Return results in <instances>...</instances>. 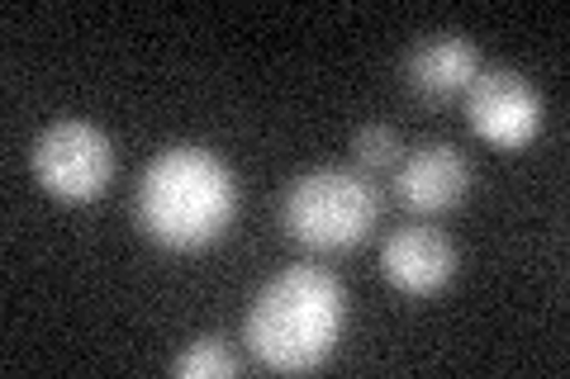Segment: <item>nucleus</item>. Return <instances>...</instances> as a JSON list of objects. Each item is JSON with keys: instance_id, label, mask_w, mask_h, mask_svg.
Wrapping results in <instances>:
<instances>
[{"instance_id": "obj_6", "label": "nucleus", "mask_w": 570, "mask_h": 379, "mask_svg": "<svg viewBox=\"0 0 570 379\" xmlns=\"http://www.w3.org/2000/svg\"><path fill=\"white\" fill-rule=\"evenodd\" d=\"M381 270L409 299H428L456 276V247L433 223H404L381 242Z\"/></svg>"}, {"instance_id": "obj_4", "label": "nucleus", "mask_w": 570, "mask_h": 379, "mask_svg": "<svg viewBox=\"0 0 570 379\" xmlns=\"http://www.w3.org/2000/svg\"><path fill=\"white\" fill-rule=\"evenodd\" d=\"M33 176L48 195L71 205L100 200L115 176V148L91 119H58L33 138Z\"/></svg>"}, {"instance_id": "obj_5", "label": "nucleus", "mask_w": 570, "mask_h": 379, "mask_svg": "<svg viewBox=\"0 0 570 379\" xmlns=\"http://www.w3.org/2000/svg\"><path fill=\"white\" fill-rule=\"evenodd\" d=\"M466 123L494 148H528L542 133V96L523 71L480 67L466 86Z\"/></svg>"}, {"instance_id": "obj_7", "label": "nucleus", "mask_w": 570, "mask_h": 379, "mask_svg": "<svg viewBox=\"0 0 570 379\" xmlns=\"http://www.w3.org/2000/svg\"><path fill=\"white\" fill-rule=\"evenodd\" d=\"M471 161L452 142H419L395 167V200L414 213H448L466 200Z\"/></svg>"}, {"instance_id": "obj_8", "label": "nucleus", "mask_w": 570, "mask_h": 379, "mask_svg": "<svg viewBox=\"0 0 570 379\" xmlns=\"http://www.w3.org/2000/svg\"><path fill=\"white\" fill-rule=\"evenodd\" d=\"M480 71V52L461 33H423L404 58V81L419 90L423 100H448L466 90Z\"/></svg>"}, {"instance_id": "obj_3", "label": "nucleus", "mask_w": 570, "mask_h": 379, "mask_svg": "<svg viewBox=\"0 0 570 379\" xmlns=\"http://www.w3.org/2000/svg\"><path fill=\"white\" fill-rule=\"evenodd\" d=\"M381 219V195L366 171L318 167L285 186L281 228L309 251H352Z\"/></svg>"}, {"instance_id": "obj_10", "label": "nucleus", "mask_w": 570, "mask_h": 379, "mask_svg": "<svg viewBox=\"0 0 570 379\" xmlns=\"http://www.w3.org/2000/svg\"><path fill=\"white\" fill-rule=\"evenodd\" d=\"M352 157H356V167L362 171H390V167H400V133L390 129V123H366V129H356L352 133Z\"/></svg>"}, {"instance_id": "obj_2", "label": "nucleus", "mask_w": 570, "mask_h": 379, "mask_svg": "<svg viewBox=\"0 0 570 379\" xmlns=\"http://www.w3.org/2000/svg\"><path fill=\"white\" fill-rule=\"evenodd\" d=\"M343 285L324 266H285L257 290L243 318V337L262 366L314 370L324 366L343 332Z\"/></svg>"}, {"instance_id": "obj_9", "label": "nucleus", "mask_w": 570, "mask_h": 379, "mask_svg": "<svg viewBox=\"0 0 570 379\" xmlns=\"http://www.w3.org/2000/svg\"><path fill=\"white\" fill-rule=\"evenodd\" d=\"M238 370V360L228 356V347L219 337H200V341H190V347L171 360V375L176 379H224V375H234Z\"/></svg>"}, {"instance_id": "obj_1", "label": "nucleus", "mask_w": 570, "mask_h": 379, "mask_svg": "<svg viewBox=\"0 0 570 379\" xmlns=\"http://www.w3.org/2000/svg\"><path fill=\"white\" fill-rule=\"evenodd\" d=\"M238 213V180L209 148H167L138 176L134 219L157 247L200 251L219 242Z\"/></svg>"}]
</instances>
